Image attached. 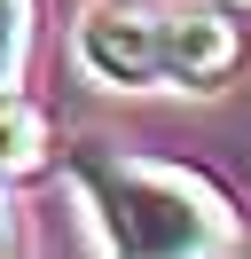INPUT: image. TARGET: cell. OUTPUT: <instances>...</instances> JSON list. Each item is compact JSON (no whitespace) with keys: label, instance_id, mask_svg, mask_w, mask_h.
Segmentation results:
<instances>
[{"label":"cell","instance_id":"obj_1","mask_svg":"<svg viewBox=\"0 0 251 259\" xmlns=\"http://www.w3.org/2000/svg\"><path fill=\"white\" fill-rule=\"evenodd\" d=\"M87 204L102 212V236L126 259H204V251H235L243 228L235 204L188 165H149V157H118V149H78L71 157Z\"/></svg>","mask_w":251,"mask_h":259},{"label":"cell","instance_id":"obj_2","mask_svg":"<svg viewBox=\"0 0 251 259\" xmlns=\"http://www.w3.org/2000/svg\"><path fill=\"white\" fill-rule=\"evenodd\" d=\"M78 63L102 87H220L243 63V32L212 8H165V0H102L78 24Z\"/></svg>","mask_w":251,"mask_h":259},{"label":"cell","instance_id":"obj_3","mask_svg":"<svg viewBox=\"0 0 251 259\" xmlns=\"http://www.w3.org/2000/svg\"><path fill=\"white\" fill-rule=\"evenodd\" d=\"M47 157H55V126H47V110L8 87V95H0V181H31Z\"/></svg>","mask_w":251,"mask_h":259},{"label":"cell","instance_id":"obj_4","mask_svg":"<svg viewBox=\"0 0 251 259\" xmlns=\"http://www.w3.org/2000/svg\"><path fill=\"white\" fill-rule=\"evenodd\" d=\"M31 16L39 0H0V95L24 87V63H31Z\"/></svg>","mask_w":251,"mask_h":259},{"label":"cell","instance_id":"obj_5","mask_svg":"<svg viewBox=\"0 0 251 259\" xmlns=\"http://www.w3.org/2000/svg\"><path fill=\"white\" fill-rule=\"evenodd\" d=\"M228 8H235V16H251V0H228Z\"/></svg>","mask_w":251,"mask_h":259},{"label":"cell","instance_id":"obj_6","mask_svg":"<svg viewBox=\"0 0 251 259\" xmlns=\"http://www.w3.org/2000/svg\"><path fill=\"white\" fill-rule=\"evenodd\" d=\"M0 243H8V228H0Z\"/></svg>","mask_w":251,"mask_h":259}]
</instances>
